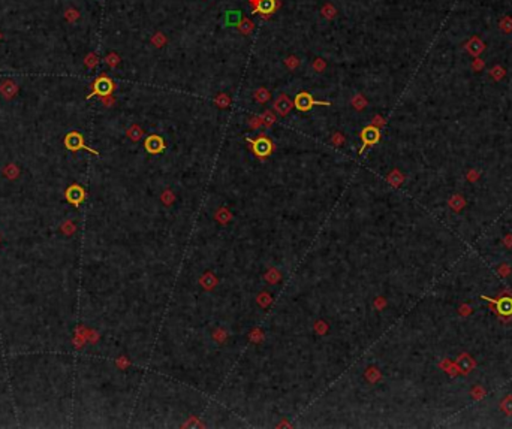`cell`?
Returning a JSON list of instances; mask_svg holds the SVG:
<instances>
[{
  "label": "cell",
  "mask_w": 512,
  "mask_h": 429,
  "mask_svg": "<svg viewBox=\"0 0 512 429\" xmlns=\"http://www.w3.org/2000/svg\"><path fill=\"white\" fill-rule=\"evenodd\" d=\"M250 3H252L253 6H256V3H258V0H250Z\"/></svg>",
  "instance_id": "obj_21"
},
{
  "label": "cell",
  "mask_w": 512,
  "mask_h": 429,
  "mask_svg": "<svg viewBox=\"0 0 512 429\" xmlns=\"http://www.w3.org/2000/svg\"><path fill=\"white\" fill-rule=\"evenodd\" d=\"M106 61H108L109 64H111V66H116V64L119 63V57H117L116 54H111V56L106 57Z\"/></svg>",
  "instance_id": "obj_15"
},
{
  "label": "cell",
  "mask_w": 512,
  "mask_h": 429,
  "mask_svg": "<svg viewBox=\"0 0 512 429\" xmlns=\"http://www.w3.org/2000/svg\"><path fill=\"white\" fill-rule=\"evenodd\" d=\"M0 90H2V93H5V94H6V97H11V96L15 93L17 87H15V84H14V83H5V86H3L2 89H0Z\"/></svg>",
  "instance_id": "obj_12"
},
{
  "label": "cell",
  "mask_w": 512,
  "mask_h": 429,
  "mask_svg": "<svg viewBox=\"0 0 512 429\" xmlns=\"http://www.w3.org/2000/svg\"><path fill=\"white\" fill-rule=\"evenodd\" d=\"M274 108L280 115H286L292 108V102L289 100V97L286 94H280L279 99L274 102Z\"/></svg>",
  "instance_id": "obj_9"
},
{
  "label": "cell",
  "mask_w": 512,
  "mask_h": 429,
  "mask_svg": "<svg viewBox=\"0 0 512 429\" xmlns=\"http://www.w3.org/2000/svg\"><path fill=\"white\" fill-rule=\"evenodd\" d=\"M277 9V2L276 0H258V3L255 6V14L259 12L262 15H270Z\"/></svg>",
  "instance_id": "obj_8"
},
{
  "label": "cell",
  "mask_w": 512,
  "mask_h": 429,
  "mask_svg": "<svg viewBox=\"0 0 512 429\" xmlns=\"http://www.w3.org/2000/svg\"><path fill=\"white\" fill-rule=\"evenodd\" d=\"M238 29H240V31L241 33H244V34H249L252 30H253V23L250 21V20H247V18H244V20H241V23L237 26Z\"/></svg>",
  "instance_id": "obj_11"
},
{
  "label": "cell",
  "mask_w": 512,
  "mask_h": 429,
  "mask_svg": "<svg viewBox=\"0 0 512 429\" xmlns=\"http://www.w3.org/2000/svg\"><path fill=\"white\" fill-rule=\"evenodd\" d=\"M353 105L356 106V109H361V106H362V105H365V100H361V97H359V96H356V97H355V100H353Z\"/></svg>",
  "instance_id": "obj_18"
},
{
  "label": "cell",
  "mask_w": 512,
  "mask_h": 429,
  "mask_svg": "<svg viewBox=\"0 0 512 429\" xmlns=\"http://www.w3.org/2000/svg\"><path fill=\"white\" fill-rule=\"evenodd\" d=\"M253 148H255V153L258 154L259 157H265V155H268L271 151V141L261 136L253 142Z\"/></svg>",
  "instance_id": "obj_7"
},
{
  "label": "cell",
  "mask_w": 512,
  "mask_h": 429,
  "mask_svg": "<svg viewBox=\"0 0 512 429\" xmlns=\"http://www.w3.org/2000/svg\"><path fill=\"white\" fill-rule=\"evenodd\" d=\"M313 66H315V69L320 70V69L323 67V61H322V60L319 59V60H316V61H315V64H313Z\"/></svg>",
  "instance_id": "obj_19"
},
{
  "label": "cell",
  "mask_w": 512,
  "mask_h": 429,
  "mask_svg": "<svg viewBox=\"0 0 512 429\" xmlns=\"http://www.w3.org/2000/svg\"><path fill=\"white\" fill-rule=\"evenodd\" d=\"M86 198V191L81 185L78 184H72L67 190H66V201L69 204H72L74 207H78Z\"/></svg>",
  "instance_id": "obj_3"
},
{
  "label": "cell",
  "mask_w": 512,
  "mask_h": 429,
  "mask_svg": "<svg viewBox=\"0 0 512 429\" xmlns=\"http://www.w3.org/2000/svg\"><path fill=\"white\" fill-rule=\"evenodd\" d=\"M294 105L298 111H309L312 109L313 105H330V102H318V100H313V97L309 93H300L295 97Z\"/></svg>",
  "instance_id": "obj_4"
},
{
  "label": "cell",
  "mask_w": 512,
  "mask_h": 429,
  "mask_svg": "<svg viewBox=\"0 0 512 429\" xmlns=\"http://www.w3.org/2000/svg\"><path fill=\"white\" fill-rule=\"evenodd\" d=\"M64 147H66L69 151H78V150L83 148V150L90 151V153L95 154V155H99V153H97L96 150L89 148V147L84 144V138H83L78 132H70V133L66 135V138H64Z\"/></svg>",
  "instance_id": "obj_1"
},
{
  "label": "cell",
  "mask_w": 512,
  "mask_h": 429,
  "mask_svg": "<svg viewBox=\"0 0 512 429\" xmlns=\"http://www.w3.org/2000/svg\"><path fill=\"white\" fill-rule=\"evenodd\" d=\"M361 138H362V148L359 150V153H362L364 151V148L365 147H367V145H373V144H376L378 141H379V138H381V133H379V130H378V127H375V126H369V127H365L362 132H361Z\"/></svg>",
  "instance_id": "obj_5"
},
{
  "label": "cell",
  "mask_w": 512,
  "mask_h": 429,
  "mask_svg": "<svg viewBox=\"0 0 512 429\" xmlns=\"http://www.w3.org/2000/svg\"><path fill=\"white\" fill-rule=\"evenodd\" d=\"M334 141H336V142H342V141H343V138H342V136H340V135H336V138H334Z\"/></svg>",
  "instance_id": "obj_20"
},
{
  "label": "cell",
  "mask_w": 512,
  "mask_h": 429,
  "mask_svg": "<svg viewBox=\"0 0 512 429\" xmlns=\"http://www.w3.org/2000/svg\"><path fill=\"white\" fill-rule=\"evenodd\" d=\"M155 44H156L158 47H160V45H163V44H165V37H163V34H156V37H155Z\"/></svg>",
  "instance_id": "obj_16"
},
{
  "label": "cell",
  "mask_w": 512,
  "mask_h": 429,
  "mask_svg": "<svg viewBox=\"0 0 512 429\" xmlns=\"http://www.w3.org/2000/svg\"><path fill=\"white\" fill-rule=\"evenodd\" d=\"M322 14L326 18H333L336 15V9L333 8V5H325V8L322 9Z\"/></svg>",
  "instance_id": "obj_14"
},
{
  "label": "cell",
  "mask_w": 512,
  "mask_h": 429,
  "mask_svg": "<svg viewBox=\"0 0 512 429\" xmlns=\"http://www.w3.org/2000/svg\"><path fill=\"white\" fill-rule=\"evenodd\" d=\"M113 90H114V84H113V81L111 80H109V78L108 76H99L97 78V80L95 81V84H93V93L89 96V97H92V96H109V94H111L113 93Z\"/></svg>",
  "instance_id": "obj_2"
},
{
  "label": "cell",
  "mask_w": 512,
  "mask_h": 429,
  "mask_svg": "<svg viewBox=\"0 0 512 429\" xmlns=\"http://www.w3.org/2000/svg\"><path fill=\"white\" fill-rule=\"evenodd\" d=\"M5 175H6L9 180H14V178L18 175V169H17V166H15V165H9V166H6V169H5Z\"/></svg>",
  "instance_id": "obj_13"
},
{
  "label": "cell",
  "mask_w": 512,
  "mask_h": 429,
  "mask_svg": "<svg viewBox=\"0 0 512 429\" xmlns=\"http://www.w3.org/2000/svg\"><path fill=\"white\" fill-rule=\"evenodd\" d=\"M241 23V12L240 11H228L225 14V24L226 26H238Z\"/></svg>",
  "instance_id": "obj_10"
},
{
  "label": "cell",
  "mask_w": 512,
  "mask_h": 429,
  "mask_svg": "<svg viewBox=\"0 0 512 429\" xmlns=\"http://www.w3.org/2000/svg\"><path fill=\"white\" fill-rule=\"evenodd\" d=\"M165 148V144H163V139L158 135H152L149 136L147 139H145V150H147L149 153H153V154H158L160 151H163Z\"/></svg>",
  "instance_id": "obj_6"
},
{
  "label": "cell",
  "mask_w": 512,
  "mask_h": 429,
  "mask_svg": "<svg viewBox=\"0 0 512 429\" xmlns=\"http://www.w3.org/2000/svg\"><path fill=\"white\" fill-rule=\"evenodd\" d=\"M63 230H66V233H69V232L72 233V232L75 230V227H74V224L67 221V223H64V224H63Z\"/></svg>",
  "instance_id": "obj_17"
}]
</instances>
